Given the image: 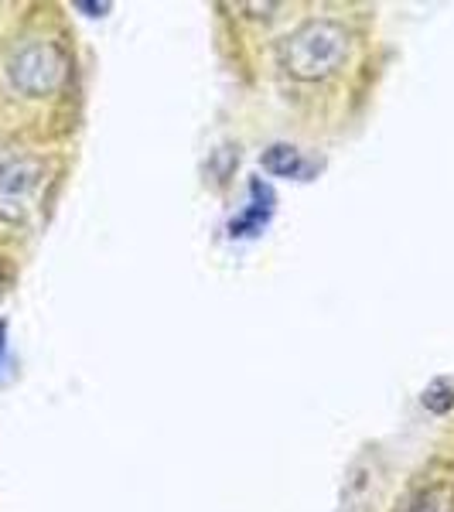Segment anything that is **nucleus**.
Here are the masks:
<instances>
[{"instance_id":"obj_1","label":"nucleus","mask_w":454,"mask_h":512,"mask_svg":"<svg viewBox=\"0 0 454 512\" xmlns=\"http://www.w3.org/2000/svg\"><path fill=\"white\" fill-rule=\"evenodd\" d=\"M349 55V31L332 18H311L280 41V65L301 82L328 79Z\"/></svg>"},{"instance_id":"obj_2","label":"nucleus","mask_w":454,"mask_h":512,"mask_svg":"<svg viewBox=\"0 0 454 512\" xmlns=\"http://www.w3.org/2000/svg\"><path fill=\"white\" fill-rule=\"evenodd\" d=\"M69 79V59L55 41L28 38L7 55V82L21 96H52Z\"/></svg>"},{"instance_id":"obj_3","label":"nucleus","mask_w":454,"mask_h":512,"mask_svg":"<svg viewBox=\"0 0 454 512\" xmlns=\"http://www.w3.org/2000/svg\"><path fill=\"white\" fill-rule=\"evenodd\" d=\"M41 185H45V161L11 158L0 164V219L21 222L35 209Z\"/></svg>"},{"instance_id":"obj_4","label":"nucleus","mask_w":454,"mask_h":512,"mask_svg":"<svg viewBox=\"0 0 454 512\" xmlns=\"http://www.w3.org/2000/svg\"><path fill=\"white\" fill-rule=\"evenodd\" d=\"M263 168L277 178H297L304 171V161H301V151L297 147H287V144H274L270 151H263Z\"/></svg>"},{"instance_id":"obj_5","label":"nucleus","mask_w":454,"mask_h":512,"mask_svg":"<svg viewBox=\"0 0 454 512\" xmlns=\"http://www.w3.org/2000/svg\"><path fill=\"white\" fill-rule=\"evenodd\" d=\"M407 512H454V489L444 482H437L431 489L420 492Z\"/></svg>"},{"instance_id":"obj_6","label":"nucleus","mask_w":454,"mask_h":512,"mask_svg":"<svg viewBox=\"0 0 454 512\" xmlns=\"http://www.w3.org/2000/svg\"><path fill=\"white\" fill-rule=\"evenodd\" d=\"M424 407L431 414H448L454 407V383L451 379H434L431 386L424 390Z\"/></svg>"},{"instance_id":"obj_7","label":"nucleus","mask_w":454,"mask_h":512,"mask_svg":"<svg viewBox=\"0 0 454 512\" xmlns=\"http://www.w3.org/2000/svg\"><path fill=\"white\" fill-rule=\"evenodd\" d=\"M260 195H263V185L260 181H253V198H257V202H253V209L246 212L243 219L233 222V236H246V229H260L263 222H267L270 209H260Z\"/></svg>"},{"instance_id":"obj_8","label":"nucleus","mask_w":454,"mask_h":512,"mask_svg":"<svg viewBox=\"0 0 454 512\" xmlns=\"http://www.w3.org/2000/svg\"><path fill=\"white\" fill-rule=\"evenodd\" d=\"M4 338H7V325L0 321V355H4Z\"/></svg>"},{"instance_id":"obj_9","label":"nucleus","mask_w":454,"mask_h":512,"mask_svg":"<svg viewBox=\"0 0 454 512\" xmlns=\"http://www.w3.org/2000/svg\"><path fill=\"white\" fill-rule=\"evenodd\" d=\"M0 291H4V277H0Z\"/></svg>"}]
</instances>
